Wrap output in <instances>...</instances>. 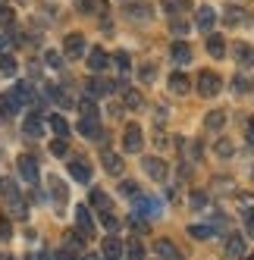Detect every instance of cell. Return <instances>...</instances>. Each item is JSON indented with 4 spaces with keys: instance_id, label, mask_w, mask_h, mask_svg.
Returning a JSON list of instances; mask_svg holds the SVG:
<instances>
[{
    "instance_id": "cell-1",
    "label": "cell",
    "mask_w": 254,
    "mask_h": 260,
    "mask_svg": "<svg viewBox=\"0 0 254 260\" xmlns=\"http://www.w3.org/2000/svg\"><path fill=\"white\" fill-rule=\"evenodd\" d=\"M0 198L7 201V210H10L16 219H25V216H28V204H25V198H22V191H19V185H16V179H10V176L0 179Z\"/></svg>"
},
{
    "instance_id": "cell-2",
    "label": "cell",
    "mask_w": 254,
    "mask_h": 260,
    "mask_svg": "<svg viewBox=\"0 0 254 260\" xmlns=\"http://www.w3.org/2000/svg\"><path fill=\"white\" fill-rule=\"evenodd\" d=\"M195 85H198V91H201L204 98H216V94H220V88H223L220 76H216L213 69H201V72H198V79H195Z\"/></svg>"
},
{
    "instance_id": "cell-3",
    "label": "cell",
    "mask_w": 254,
    "mask_h": 260,
    "mask_svg": "<svg viewBox=\"0 0 254 260\" xmlns=\"http://www.w3.org/2000/svg\"><path fill=\"white\" fill-rule=\"evenodd\" d=\"M141 147H144L141 125L129 122V125H125V132H122V151H125V154H141Z\"/></svg>"
},
{
    "instance_id": "cell-4",
    "label": "cell",
    "mask_w": 254,
    "mask_h": 260,
    "mask_svg": "<svg viewBox=\"0 0 254 260\" xmlns=\"http://www.w3.org/2000/svg\"><path fill=\"white\" fill-rule=\"evenodd\" d=\"M141 170L148 173L154 182H167V179H170V170H167V163H163L160 157H144V160H141Z\"/></svg>"
},
{
    "instance_id": "cell-5",
    "label": "cell",
    "mask_w": 254,
    "mask_h": 260,
    "mask_svg": "<svg viewBox=\"0 0 254 260\" xmlns=\"http://www.w3.org/2000/svg\"><path fill=\"white\" fill-rule=\"evenodd\" d=\"M154 254L160 260H185V254L179 251V245H176V241H170V238H157L154 241Z\"/></svg>"
},
{
    "instance_id": "cell-6",
    "label": "cell",
    "mask_w": 254,
    "mask_h": 260,
    "mask_svg": "<svg viewBox=\"0 0 254 260\" xmlns=\"http://www.w3.org/2000/svg\"><path fill=\"white\" fill-rule=\"evenodd\" d=\"M63 53L69 60H82L85 53H88V44L82 35H66V41H63Z\"/></svg>"
},
{
    "instance_id": "cell-7",
    "label": "cell",
    "mask_w": 254,
    "mask_h": 260,
    "mask_svg": "<svg viewBox=\"0 0 254 260\" xmlns=\"http://www.w3.org/2000/svg\"><path fill=\"white\" fill-rule=\"evenodd\" d=\"M16 170H19V176H22L28 185L38 182V160H35L31 154H22L19 160H16Z\"/></svg>"
},
{
    "instance_id": "cell-8",
    "label": "cell",
    "mask_w": 254,
    "mask_h": 260,
    "mask_svg": "<svg viewBox=\"0 0 254 260\" xmlns=\"http://www.w3.org/2000/svg\"><path fill=\"white\" fill-rule=\"evenodd\" d=\"M76 229H79V235H85V238L94 235V219H91V210H88L85 204H79V207H76Z\"/></svg>"
},
{
    "instance_id": "cell-9",
    "label": "cell",
    "mask_w": 254,
    "mask_h": 260,
    "mask_svg": "<svg viewBox=\"0 0 254 260\" xmlns=\"http://www.w3.org/2000/svg\"><path fill=\"white\" fill-rule=\"evenodd\" d=\"M66 170H69V176H72V179L82 182V185L91 182V163H88V160H79V157H76V160H69Z\"/></svg>"
},
{
    "instance_id": "cell-10",
    "label": "cell",
    "mask_w": 254,
    "mask_h": 260,
    "mask_svg": "<svg viewBox=\"0 0 254 260\" xmlns=\"http://www.w3.org/2000/svg\"><path fill=\"white\" fill-rule=\"evenodd\" d=\"M122 254H125V245H122L116 235L104 238V245H101V257L104 260H122Z\"/></svg>"
},
{
    "instance_id": "cell-11",
    "label": "cell",
    "mask_w": 254,
    "mask_h": 260,
    "mask_svg": "<svg viewBox=\"0 0 254 260\" xmlns=\"http://www.w3.org/2000/svg\"><path fill=\"white\" fill-rule=\"evenodd\" d=\"M135 213H138V216H144V219H151V216H157V213H160V204H157V198H148V194H138V198H135Z\"/></svg>"
},
{
    "instance_id": "cell-12",
    "label": "cell",
    "mask_w": 254,
    "mask_h": 260,
    "mask_svg": "<svg viewBox=\"0 0 254 260\" xmlns=\"http://www.w3.org/2000/svg\"><path fill=\"white\" fill-rule=\"evenodd\" d=\"M223 254H226L229 260H239L242 254H248L245 238H242V235H226V241H223Z\"/></svg>"
},
{
    "instance_id": "cell-13",
    "label": "cell",
    "mask_w": 254,
    "mask_h": 260,
    "mask_svg": "<svg viewBox=\"0 0 254 260\" xmlns=\"http://www.w3.org/2000/svg\"><path fill=\"white\" fill-rule=\"evenodd\" d=\"M125 16H129L132 22H151V16H154V10L144 4V0H135V4H129L125 7Z\"/></svg>"
},
{
    "instance_id": "cell-14",
    "label": "cell",
    "mask_w": 254,
    "mask_h": 260,
    "mask_svg": "<svg viewBox=\"0 0 254 260\" xmlns=\"http://www.w3.org/2000/svg\"><path fill=\"white\" fill-rule=\"evenodd\" d=\"M232 53H235V63H239L242 69H251V66H254V44L239 41V44L232 47Z\"/></svg>"
},
{
    "instance_id": "cell-15",
    "label": "cell",
    "mask_w": 254,
    "mask_h": 260,
    "mask_svg": "<svg viewBox=\"0 0 254 260\" xmlns=\"http://www.w3.org/2000/svg\"><path fill=\"white\" fill-rule=\"evenodd\" d=\"M47 188H50V198H53V204H57V207H63V204L69 201V191H66V185H63L60 176H50V179H47Z\"/></svg>"
},
{
    "instance_id": "cell-16",
    "label": "cell",
    "mask_w": 254,
    "mask_h": 260,
    "mask_svg": "<svg viewBox=\"0 0 254 260\" xmlns=\"http://www.w3.org/2000/svg\"><path fill=\"white\" fill-rule=\"evenodd\" d=\"M107 66H110L107 50H101V47H91V50H88V69H91V72H104Z\"/></svg>"
},
{
    "instance_id": "cell-17",
    "label": "cell",
    "mask_w": 254,
    "mask_h": 260,
    "mask_svg": "<svg viewBox=\"0 0 254 260\" xmlns=\"http://www.w3.org/2000/svg\"><path fill=\"white\" fill-rule=\"evenodd\" d=\"M195 22H198V28H204V31H210V28H213V22H216V13H213V7L201 4V7L195 10Z\"/></svg>"
},
{
    "instance_id": "cell-18",
    "label": "cell",
    "mask_w": 254,
    "mask_h": 260,
    "mask_svg": "<svg viewBox=\"0 0 254 260\" xmlns=\"http://www.w3.org/2000/svg\"><path fill=\"white\" fill-rule=\"evenodd\" d=\"M110 91H113V82H107V79H88V85H85L88 98H104V94H110Z\"/></svg>"
},
{
    "instance_id": "cell-19",
    "label": "cell",
    "mask_w": 254,
    "mask_h": 260,
    "mask_svg": "<svg viewBox=\"0 0 254 260\" xmlns=\"http://www.w3.org/2000/svg\"><path fill=\"white\" fill-rule=\"evenodd\" d=\"M167 85H170L173 94H188L192 91V79L185 76V72H173V76L167 79Z\"/></svg>"
},
{
    "instance_id": "cell-20",
    "label": "cell",
    "mask_w": 254,
    "mask_h": 260,
    "mask_svg": "<svg viewBox=\"0 0 254 260\" xmlns=\"http://www.w3.org/2000/svg\"><path fill=\"white\" fill-rule=\"evenodd\" d=\"M101 160H104V170L110 173V176H122V173H125L122 157H116L113 151H104V154H101Z\"/></svg>"
},
{
    "instance_id": "cell-21",
    "label": "cell",
    "mask_w": 254,
    "mask_h": 260,
    "mask_svg": "<svg viewBox=\"0 0 254 260\" xmlns=\"http://www.w3.org/2000/svg\"><path fill=\"white\" fill-rule=\"evenodd\" d=\"M22 128H25V135L38 138V135L44 132V116H41V113H28V116H25V122H22Z\"/></svg>"
},
{
    "instance_id": "cell-22",
    "label": "cell",
    "mask_w": 254,
    "mask_h": 260,
    "mask_svg": "<svg viewBox=\"0 0 254 260\" xmlns=\"http://www.w3.org/2000/svg\"><path fill=\"white\" fill-rule=\"evenodd\" d=\"M223 125H226V113H223V110H213V113L204 116V128H207V132H220Z\"/></svg>"
},
{
    "instance_id": "cell-23",
    "label": "cell",
    "mask_w": 254,
    "mask_h": 260,
    "mask_svg": "<svg viewBox=\"0 0 254 260\" xmlns=\"http://www.w3.org/2000/svg\"><path fill=\"white\" fill-rule=\"evenodd\" d=\"M170 57H173V63H188V60H192V47H188L185 41H176V44L170 47Z\"/></svg>"
},
{
    "instance_id": "cell-24",
    "label": "cell",
    "mask_w": 254,
    "mask_h": 260,
    "mask_svg": "<svg viewBox=\"0 0 254 260\" xmlns=\"http://www.w3.org/2000/svg\"><path fill=\"white\" fill-rule=\"evenodd\" d=\"M207 53H210V57H216V60L226 57V41L220 38V35H207Z\"/></svg>"
},
{
    "instance_id": "cell-25",
    "label": "cell",
    "mask_w": 254,
    "mask_h": 260,
    "mask_svg": "<svg viewBox=\"0 0 254 260\" xmlns=\"http://www.w3.org/2000/svg\"><path fill=\"white\" fill-rule=\"evenodd\" d=\"M122 104H125V110H141V104H144L141 91H135V88H125V91H122Z\"/></svg>"
},
{
    "instance_id": "cell-26",
    "label": "cell",
    "mask_w": 254,
    "mask_h": 260,
    "mask_svg": "<svg viewBox=\"0 0 254 260\" xmlns=\"http://www.w3.org/2000/svg\"><path fill=\"white\" fill-rule=\"evenodd\" d=\"M213 154L220 157V160H232V154H235V144H232L229 138H220V141L213 144Z\"/></svg>"
},
{
    "instance_id": "cell-27",
    "label": "cell",
    "mask_w": 254,
    "mask_h": 260,
    "mask_svg": "<svg viewBox=\"0 0 254 260\" xmlns=\"http://www.w3.org/2000/svg\"><path fill=\"white\" fill-rule=\"evenodd\" d=\"M13 28H16V13L0 4V31H13Z\"/></svg>"
},
{
    "instance_id": "cell-28",
    "label": "cell",
    "mask_w": 254,
    "mask_h": 260,
    "mask_svg": "<svg viewBox=\"0 0 254 260\" xmlns=\"http://www.w3.org/2000/svg\"><path fill=\"white\" fill-rule=\"evenodd\" d=\"M79 10H82V13L104 16V13H107V4H104V0H79Z\"/></svg>"
},
{
    "instance_id": "cell-29",
    "label": "cell",
    "mask_w": 254,
    "mask_h": 260,
    "mask_svg": "<svg viewBox=\"0 0 254 260\" xmlns=\"http://www.w3.org/2000/svg\"><path fill=\"white\" fill-rule=\"evenodd\" d=\"M47 125L57 132V138H69V125H66V119H63L60 113H53V116L47 119Z\"/></svg>"
},
{
    "instance_id": "cell-30",
    "label": "cell",
    "mask_w": 254,
    "mask_h": 260,
    "mask_svg": "<svg viewBox=\"0 0 254 260\" xmlns=\"http://www.w3.org/2000/svg\"><path fill=\"white\" fill-rule=\"evenodd\" d=\"M91 204H94V210H101V213L110 210V198H107V191H101V188H91Z\"/></svg>"
},
{
    "instance_id": "cell-31",
    "label": "cell",
    "mask_w": 254,
    "mask_h": 260,
    "mask_svg": "<svg viewBox=\"0 0 254 260\" xmlns=\"http://www.w3.org/2000/svg\"><path fill=\"white\" fill-rule=\"evenodd\" d=\"M188 235H192V238H198V241H207V238L213 235V229H210V226H204V222H192V226H188Z\"/></svg>"
},
{
    "instance_id": "cell-32",
    "label": "cell",
    "mask_w": 254,
    "mask_h": 260,
    "mask_svg": "<svg viewBox=\"0 0 254 260\" xmlns=\"http://www.w3.org/2000/svg\"><path fill=\"white\" fill-rule=\"evenodd\" d=\"M192 4L188 0H163V10H167V16H179V13H185Z\"/></svg>"
},
{
    "instance_id": "cell-33",
    "label": "cell",
    "mask_w": 254,
    "mask_h": 260,
    "mask_svg": "<svg viewBox=\"0 0 254 260\" xmlns=\"http://www.w3.org/2000/svg\"><path fill=\"white\" fill-rule=\"evenodd\" d=\"M0 72H4V76H16V60L7 50H0Z\"/></svg>"
},
{
    "instance_id": "cell-34",
    "label": "cell",
    "mask_w": 254,
    "mask_h": 260,
    "mask_svg": "<svg viewBox=\"0 0 254 260\" xmlns=\"http://www.w3.org/2000/svg\"><path fill=\"white\" fill-rule=\"evenodd\" d=\"M125 260H144V248H141L138 238H132L129 245H125Z\"/></svg>"
},
{
    "instance_id": "cell-35",
    "label": "cell",
    "mask_w": 254,
    "mask_h": 260,
    "mask_svg": "<svg viewBox=\"0 0 254 260\" xmlns=\"http://www.w3.org/2000/svg\"><path fill=\"white\" fill-rule=\"evenodd\" d=\"M113 63H116V69H119V76H129V53L125 50H116V57H113Z\"/></svg>"
},
{
    "instance_id": "cell-36",
    "label": "cell",
    "mask_w": 254,
    "mask_h": 260,
    "mask_svg": "<svg viewBox=\"0 0 254 260\" xmlns=\"http://www.w3.org/2000/svg\"><path fill=\"white\" fill-rule=\"evenodd\" d=\"M50 154H53V157H66V154H69L66 138H53V141H50Z\"/></svg>"
},
{
    "instance_id": "cell-37",
    "label": "cell",
    "mask_w": 254,
    "mask_h": 260,
    "mask_svg": "<svg viewBox=\"0 0 254 260\" xmlns=\"http://www.w3.org/2000/svg\"><path fill=\"white\" fill-rule=\"evenodd\" d=\"M188 204H192L195 210H204V207H207V194H204V191H192V194H188Z\"/></svg>"
},
{
    "instance_id": "cell-38",
    "label": "cell",
    "mask_w": 254,
    "mask_h": 260,
    "mask_svg": "<svg viewBox=\"0 0 254 260\" xmlns=\"http://www.w3.org/2000/svg\"><path fill=\"white\" fill-rule=\"evenodd\" d=\"M44 60H47V66H50V69H57V72L63 69V57H60L57 50H47V53H44Z\"/></svg>"
},
{
    "instance_id": "cell-39",
    "label": "cell",
    "mask_w": 254,
    "mask_h": 260,
    "mask_svg": "<svg viewBox=\"0 0 254 260\" xmlns=\"http://www.w3.org/2000/svg\"><path fill=\"white\" fill-rule=\"evenodd\" d=\"M101 222H104V226L110 229V232H116V229H119V219L113 216V210H107V213H101Z\"/></svg>"
},
{
    "instance_id": "cell-40",
    "label": "cell",
    "mask_w": 254,
    "mask_h": 260,
    "mask_svg": "<svg viewBox=\"0 0 254 260\" xmlns=\"http://www.w3.org/2000/svg\"><path fill=\"white\" fill-rule=\"evenodd\" d=\"M119 191H122L125 198H132V201H135V198L141 194V191H138V185H135V182H122V185H119Z\"/></svg>"
},
{
    "instance_id": "cell-41",
    "label": "cell",
    "mask_w": 254,
    "mask_h": 260,
    "mask_svg": "<svg viewBox=\"0 0 254 260\" xmlns=\"http://www.w3.org/2000/svg\"><path fill=\"white\" fill-rule=\"evenodd\" d=\"M154 76H157V66H154V63H144V66H141V79H144V82H154Z\"/></svg>"
},
{
    "instance_id": "cell-42",
    "label": "cell",
    "mask_w": 254,
    "mask_h": 260,
    "mask_svg": "<svg viewBox=\"0 0 254 260\" xmlns=\"http://www.w3.org/2000/svg\"><path fill=\"white\" fill-rule=\"evenodd\" d=\"M239 207H245V213H248V210H254V194H248V191H245V194H239Z\"/></svg>"
},
{
    "instance_id": "cell-43",
    "label": "cell",
    "mask_w": 254,
    "mask_h": 260,
    "mask_svg": "<svg viewBox=\"0 0 254 260\" xmlns=\"http://www.w3.org/2000/svg\"><path fill=\"white\" fill-rule=\"evenodd\" d=\"M85 254H72L69 248H63V251H57V257H53V260H82Z\"/></svg>"
},
{
    "instance_id": "cell-44",
    "label": "cell",
    "mask_w": 254,
    "mask_h": 260,
    "mask_svg": "<svg viewBox=\"0 0 254 260\" xmlns=\"http://www.w3.org/2000/svg\"><path fill=\"white\" fill-rule=\"evenodd\" d=\"M13 235V229H10V219H4V216H0V241H7Z\"/></svg>"
},
{
    "instance_id": "cell-45",
    "label": "cell",
    "mask_w": 254,
    "mask_h": 260,
    "mask_svg": "<svg viewBox=\"0 0 254 260\" xmlns=\"http://www.w3.org/2000/svg\"><path fill=\"white\" fill-rule=\"evenodd\" d=\"M232 88H235V91H239V94H242V91H248V88H251V82L239 76V79H235V82H232Z\"/></svg>"
},
{
    "instance_id": "cell-46",
    "label": "cell",
    "mask_w": 254,
    "mask_h": 260,
    "mask_svg": "<svg viewBox=\"0 0 254 260\" xmlns=\"http://www.w3.org/2000/svg\"><path fill=\"white\" fill-rule=\"evenodd\" d=\"M245 232H248V235H254V210H248V213H245Z\"/></svg>"
},
{
    "instance_id": "cell-47",
    "label": "cell",
    "mask_w": 254,
    "mask_h": 260,
    "mask_svg": "<svg viewBox=\"0 0 254 260\" xmlns=\"http://www.w3.org/2000/svg\"><path fill=\"white\" fill-rule=\"evenodd\" d=\"M188 154H192V160L201 157V141H192V144H188Z\"/></svg>"
},
{
    "instance_id": "cell-48",
    "label": "cell",
    "mask_w": 254,
    "mask_h": 260,
    "mask_svg": "<svg viewBox=\"0 0 254 260\" xmlns=\"http://www.w3.org/2000/svg\"><path fill=\"white\" fill-rule=\"evenodd\" d=\"M185 31H188V25H185L182 19H176V22H173V35H185Z\"/></svg>"
},
{
    "instance_id": "cell-49",
    "label": "cell",
    "mask_w": 254,
    "mask_h": 260,
    "mask_svg": "<svg viewBox=\"0 0 254 260\" xmlns=\"http://www.w3.org/2000/svg\"><path fill=\"white\" fill-rule=\"evenodd\" d=\"M248 141H254V116L248 119Z\"/></svg>"
},
{
    "instance_id": "cell-50",
    "label": "cell",
    "mask_w": 254,
    "mask_h": 260,
    "mask_svg": "<svg viewBox=\"0 0 254 260\" xmlns=\"http://www.w3.org/2000/svg\"><path fill=\"white\" fill-rule=\"evenodd\" d=\"M0 50H7V38H4V31H0Z\"/></svg>"
},
{
    "instance_id": "cell-51",
    "label": "cell",
    "mask_w": 254,
    "mask_h": 260,
    "mask_svg": "<svg viewBox=\"0 0 254 260\" xmlns=\"http://www.w3.org/2000/svg\"><path fill=\"white\" fill-rule=\"evenodd\" d=\"M0 260H13V257H10V254H0Z\"/></svg>"
},
{
    "instance_id": "cell-52",
    "label": "cell",
    "mask_w": 254,
    "mask_h": 260,
    "mask_svg": "<svg viewBox=\"0 0 254 260\" xmlns=\"http://www.w3.org/2000/svg\"><path fill=\"white\" fill-rule=\"evenodd\" d=\"M245 260H254V251H251V254H245Z\"/></svg>"
}]
</instances>
